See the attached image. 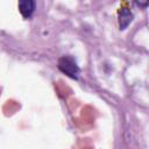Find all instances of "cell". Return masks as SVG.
<instances>
[{"label": "cell", "instance_id": "3", "mask_svg": "<svg viewBox=\"0 0 149 149\" xmlns=\"http://www.w3.org/2000/svg\"><path fill=\"white\" fill-rule=\"evenodd\" d=\"M132 20H133V13L126 7L120 8V10H119V27H120V29L121 30L126 29L128 27V24L132 22Z\"/></svg>", "mask_w": 149, "mask_h": 149}, {"label": "cell", "instance_id": "2", "mask_svg": "<svg viewBox=\"0 0 149 149\" xmlns=\"http://www.w3.org/2000/svg\"><path fill=\"white\" fill-rule=\"evenodd\" d=\"M35 7H36V3L33 0H21V1H19V10H20L21 15L26 19L31 16V14L35 10Z\"/></svg>", "mask_w": 149, "mask_h": 149}, {"label": "cell", "instance_id": "1", "mask_svg": "<svg viewBox=\"0 0 149 149\" xmlns=\"http://www.w3.org/2000/svg\"><path fill=\"white\" fill-rule=\"evenodd\" d=\"M57 65H58V69L63 73H65L70 78L77 79V74L79 73V68H78L76 61L71 56H63V57H61L58 59Z\"/></svg>", "mask_w": 149, "mask_h": 149}]
</instances>
